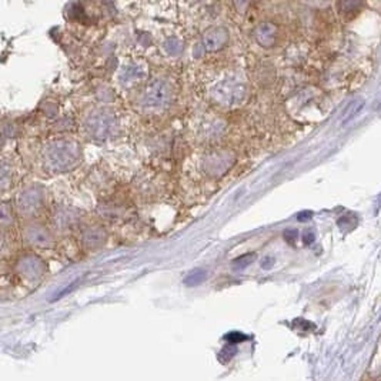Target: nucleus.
<instances>
[{
	"mask_svg": "<svg viewBox=\"0 0 381 381\" xmlns=\"http://www.w3.org/2000/svg\"><path fill=\"white\" fill-rule=\"evenodd\" d=\"M172 98V86L166 80L151 82L144 91V103L149 106H163Z\"/></svg>",
	"mask_w": 381,
	"mask_h": 381,
	"instance_id": "obj_1",
	"label": "nucleus"
},
{
	"mask_svg": "<svg viewBox=\"0 0 381 381\" xmlns=\"http://www.w3.org/2000/svg\"><path fill=\"white\" fill-rule=\"evenodd\" d=\"M227 42H229V31L225 27H211L203 36L204 47L210 52L220 50L221 47L226 46Z\"/></svg>",
	"mask_w": 381,
	"mask_h": 381,
	"instance_id": "obj_2",
	"label": "nucleus"
},
{
	"mask_svg": "<svg viewBox=\"0 0 381 381\" xmlns=\"http://www.w3.org/2000/svg\"><path fill=\"white\" fill-rule=\"evenodd\" d=\"M214 93H216V96H218V99L223 103L233 105V103H237L239 100H241L244 90L240 84L225 83V84L218 86Z\"/></svg>",
	"mask_w": 381,
	"mask_h": 381,
	"instance_id": "obj_3",
	"label": "nucleus"
},
{
	"mask_svg": "<svg viewBox=\"0 0 381 381\" xmlns=\"http://www.w3.org/2000/svg\"><path fill=\"white\" fill-rule=\"evenodd\" d=\"M75 160V156L69 147H54L49 154V163L54 169H65Z\"/></svg>",
	"mask_w": 381,
	"mask_h": 381,
	"instance_id": "obj_4",
	"label": "nucleus"
},
{
	"mask_svg": "<svg viewBox=\"0 0 381 381\" xmlns=\"http://www.w3.org/2000/svg\"><path fill=\"white\" fill-rule=\"evenodd\" d=\"M256 39L263 46H271L276 40V27L271 23H264L256 30Z\"/></svg>",
	"mask_w": 381,
	"mask_h": 381,
	"instance_id": "obj_5",
	"label": "nucleus"
},
{
	"mask_svg": "<svg viewBox=\"0 0 381 381\" xmlns=\"http://www.w3.org/2000/svg\"><path fill=\"white\" fill-rule=\"evenodd\" d=\"M89 129L94 136H106L107 130L110 129V121L105 116H98L91 120Z\"/></svg>",
	"mask_w": 381,
	"mask_h": 381,
	"instance_id": "obj_6",
	"label": "nucleus"
},
{
	"mask_svg": "<svg viewBox=\"0 0 381 381\" xmlns=\"http://www.w3.org/2000/svg\"><path fill=\"white\" fill-rule=\"evenodd\" d=\"M364 107V100L363 99H359V100H354L350 106H348L347 112H345V117H344V123H348L352 121L356 116H359V113L361 112V109Z\"/></svg>",
	"mask_w": 381,
	"mask_h": 381,
	"instance_id": "obj_7",
	"label": "nucleus"
},
{
	"mask_svg": "<svg viewBox=\"0 0 381 381\" xmlns=\"http://www.w3.org/2000/svg\"><path fill=\"white\" fill-rule=\"evenodd\" d=\"M202 273H203V271H199V270H197L196 273H192V274L188 276V278L186 280V283H187V284H197V283H200V281L206 277V276L199 277V274H202Z\"/></svg>",
	"mask_w": 381,
	"mask_h": 381,
	"instance_id": "obj_8",
	"label": "nucleus"
},
{
	"mask_svg": "<svg viewBox=\"0 0 381 381\" xmlns=\"http://www.w3.org/2000/svg\"><path fill=\"white\" fill-rule=\"evenodd\" d=\"M313 216V213H310V211H304V213H301V214H299V220H301V221H304V220H308L310 217Z\"/></svg>",
	"mask_w": 381,
	"mask_h": 381,
	"instance_id": "obj_9",
	"label": "nucleus"
},
{
	"mask_svg": "<svg viewBox=\"0 0 381 381\" xmlns=\"http://www.w3.org/2000/svg\"><path fill=\"white\" fill-rule=\"evenodd\" d=\"M313 240H314V236H313V233H306V234H304V243H306V244H310V243H313Z\"/></svg>",
	"mask_w": 381,
	"mask_h": 381,
	"instance_id": "obj_10",
	"label": "nucleus"
}]
</instances>
